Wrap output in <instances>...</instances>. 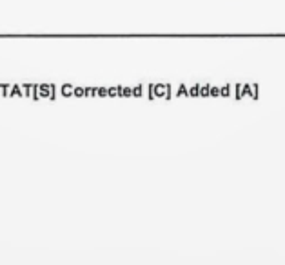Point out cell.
Here are the masks:
<instances>
[{"mask_svg": "<svg viewBox=\"0 0 285 265\" xmlns=\"http://www.w3.org/2000/svg\"><path fill=\"white\" fill-rule=\"evenodd\" d=\"M171 85L166 84H151L148 85L149 98H171Z\"/></svg>", "mask_w": 285, "mask_h": 265, "instance_id": "obj_1", "label": "cell"}]
</instances>
